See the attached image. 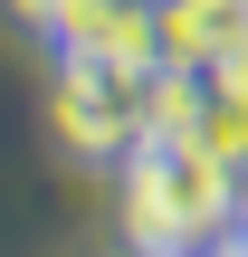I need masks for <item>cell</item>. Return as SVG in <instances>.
I'll list each match as a JSON object with an SVG mask.
<instances>
[{
    "mask_svg": "<svg viewBox=\"0 0 248 257\" xmlns=\"http://www.w3.org/2000/svg\"><path fill=\"white\" fill-rule=\"evenodd\" d=\"M239 38H248V0H153L162 67H220Z\"/></svg>",
    "mask_w": 248,
    "mask_h": 257,
    "instance_id": "3",
    "label": "cell"
},
{
    "mask_svg": "<svg viewBox=\"0 0 248 257\" xmlns=\"http://www.w3.org/2000/svg\"><path fill=\"white\" fill-rule=\"evenodd\" d=\"M239 229H248V200H239Z\"/></svg>",
    "mask_w": 248,
    "mask_h": 257,
    "instance_id": "5",
    "label": "cell"
},
{
    "mask_svg": "<svg viewBox=\"0 0 248 257\" xmlns=\"http://www.w3.org/2000/svg\"><path fill=\"white\" fill-rule=\"evenodd\" d=\"M57 134L67 153L124 172L162 134V57H105V48L57 57Z\"/></svg>",
    "mask_w": 248,
    "mask_h": 257,
    "instance_id": "2",
    "label": "cell"
},
{
    "mask_svg": "<svg viewBox=\"0 0 248 257\" xmlns=\"http://www.w3.org/2000/svg\"><path fill=\"white\" fill-rule=\"evenodd\" d=\"M239 200H248V181L229 162H210L191 134H153V143L124 162V191H115L124 248H143V257H201V248H220V238L239 229Z\"/></svg>",
    "mask_w": 248,
    "mask_h": 257,
    "instance_id": "1",
    "label": "cell"
},
{
    "mask_svg": "<svg viewBox=\"0 0 248 257\" xmlns=\"http://www.w3.org/2000/svg\"><path fill=\"white\" fill-rule=\"evenodd\" d=\"M201 257H248V229H229V238H220V248H201Z\"/></svg>",
    "mask_w": 248,
    "mask_h": 257,
    "instance_id": "4",
    "label": "cell"
}]
</instances>
